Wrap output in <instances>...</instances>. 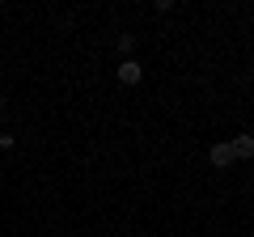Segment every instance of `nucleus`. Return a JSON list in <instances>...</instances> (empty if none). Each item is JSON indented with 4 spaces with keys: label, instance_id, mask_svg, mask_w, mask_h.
<instances>
[{
    "label": "nucleus",
    "instance_id": "obj_3",
    "mask_svg": "<svg viewBox=\"0 0 254 237\" xmlns=\"http://www.w3.org/2000/svg\"><path fill=\"white\" fill-rule=\"evenodd\" d=\"M212 165H216V170H225V165H233V153H229V144H212Z\"/></svg>",
    "mask_w": 254,
    "mask_h": 237
},
{
    "label": "nucleus",
    "instance_id": "obj_5",
    "mask_svg": "<svg viewBox=\"0 0 254 237\" xmlns=\"http://www.w3.org/2000/svg\"><path fill=\"white\" fill-rule=\"evenodd\" d=\"M0 148H13V136H4V131H0Z\"/></svg>",
    "mask_w": 254,
    "mask_h": 237
},
{
    "label": "nucleus",
    "instance_id": "obj_6",
    "mask_svg": "<svg viewBox=\"0 0 254 237\" xmlns=\"http://www.w3.org/2000/svg\"><path fill=\"white\" fill-rule=\"evenodd\" d=\"M0 110H4V98H0Z\"/></svg>",
    "mask_w": 254,
    "mask_h": 237
},
{
    "label": "nucleus",
    "instance_id": "obj_4",
    "mask_svg": "<svg viewBox=\"0 0 254 237\" xmlns=\"http://www.w3.org/2000/svg\"><path fill=\"white\" fill-rule=\"evenodd\" d=\"M131 47H136V34H119V51L127 55V51H131Z\"/></svg>",
    "mask_w": 254,
    "mask_h": 237
},
{
    "label": "nucleus",
    "instance_id": "obj_1",
    "mask_svg": "<svg viewBox=\"0 0 254 237\" xmlns=\"http://www.w3.org/2000/svg\"><path fill=\"white\" fill-rule=\"evenodd\" d=\"M140 76H144V68H140L136 59H123V64H119V81L123 85H140Z\"/></svg>",
    "mask_w": 254,
    "mask_h": 237
},
{
    "label": "nucleus",
    "instance_id": "obj_2",
    "mask_svg": "<svg viewBox=\"0 0 254 237\" xmlns=\"http://www.w3.org/2000/svg\"><path fill=\"white\" fill-rule=\"evenodd\" d=\"M229 153H233V161H246V157L254 153V140L250 136H237L233 144H229Z\"/></svg>",
    "mask_w": 254,
    "mask_h": 237
}]
</instances>
